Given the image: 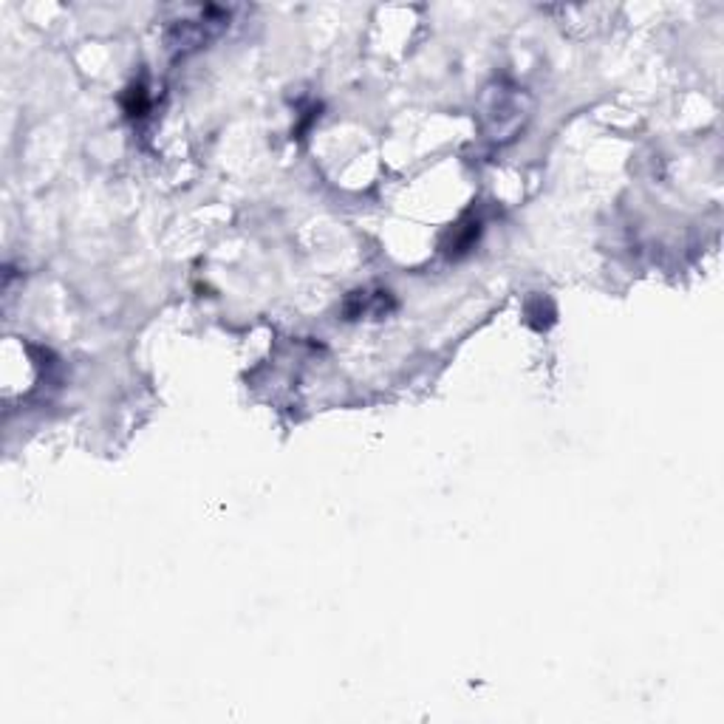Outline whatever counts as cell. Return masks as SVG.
Wrapping results in <instances>:
<instances>
[{
    "instance_id": "6da1fadb",
    "label": "cell",
    "mask_w": 724,
    "mask_h": 724,
    "mask_svg": "<svg viewBox=\"0 0 724 724\" xmlns=\"http://www.w3.org/2000/svg\"><path fill=\"white\" fill-rule=\"evenodd\" d=\"M527 119V105H523V94L518 88H504L498 85L490 99L484 105V125L490 139L501 142L510 139Z\"/></svg>"
},
{
    "instance_id": "7a4b0ae2",
    "label": "cell",
    "mask_w": 724,
    "mask_h": 724,
    "mask_svg": "<svg viewBox=\"0 0 724 724\" xmlns=\"http://www.w3.org/2000/svg\"><path fill=\"white\" fill-rule=\"evenodd\" d=\"M393 309V300H391V292H351L346 306H342V312H346L349 320H357L362 315H388Z\"/></svg>"
},
{
    "instance_id": "3957f363",
    "label": "cell",
    "mask_w": 724,
    "mask_h": 724,
    "mask_svg": "<svg viewBox=\"0 0 724 724\" xmlns=\"http://www.w3.org/2000/svg\"><path fill=\"white\" fill-rule=\"evenodd\" d=\"M478 235H481V219H476V215H467V219H461L456 227L450 229V241H447V255L450 258H461L464 252L473 249V244L478 241Z\"/></svg>"
},
{
    "instance_id": "277c9868",
    "label": "cell",
    "mask_w": 724,
    "mask_h": 724,
    "mask_svg": "<svg viewBox=\"0 0 724 724\" xmlns=\"http://www.w3.org/2000/svg\"><path fill=\"white\" fill-rule=\"evenodd\" d=\"M527 315H530V323L535 325V329H543L540 317H547V323L552 325V323H555V306H552L547 297H532V300L527 303Z\"/></svg>"
},
{
    "instance_id": "5b68a950",
    "label": "cell",
    "mask_w": 724,
    "mask_h": 724,
    "mask_svg": "<svg viewBox=\"0 0 724 724\" xmlns=\"http://www.w3.org/2000/svg\"><path fill=\"white\" fill-rule=\"evenodd\" d=\"M125 108H128V114L131 116H142L144 111H148V90H144L142 85H134L128 90V99H125Z\"/></svg>"
}]
</instances>
